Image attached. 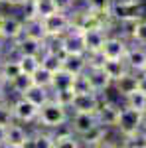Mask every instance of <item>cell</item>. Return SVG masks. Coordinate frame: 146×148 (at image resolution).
<instances>
[{
	"mask_svg": "<svg viewBox=\"0 0 146 148\" xmlns=\"http://www.w3.org/2000/svg\"><path fill=\"white\" fill-rule=\"evenodd\" d=\"M32 4H34V12L38 18H45V16L59 10L56 0H32Z\"/></svg>",
	"mask_w": 146,
	"mask_h": 148,
	"instance_id": "27",
	"label": "cell"
},
{
	"mask_svg": "<svg viewBox=\"0 0 146 148\" xmlns=\"http://www.w3.org/2000/svg\"><path fill=\"white\" fill-rule=\"evenodd\" d=\"M2 4H4V0H0V6H2Z\"/></svg>",
	"mask_w": 146,
	"mask_h": 148,
	"instance_id": "46",
	"label": "cell"
},
{
	"mask_svg": "<svg viewBox=\"0 0 146 148\" xmlns=\"http://www.w3.org/2000/svg\"><path fill=\"white\" fill-rule=\"evenodd\" d=\"M12 44H14V51H18V56H42L44 53V40L34 38V36L22 34Z\"/></svg>",
	"mask_w": 146,
	"mask_h": 148,
	"instance_id": "9",
	"label": "cell"
},
{
	"mask_svg": "<svg viewBox=\"0 0 146 148\" xmlns=\"http://www.w3.org/2000/svg\"><path fill=\"white\" fill-rule=\"evenodd\" d=\"M140 75H146V63H144V67L140 69Z\"/></svg>",
	"mask_w": 146,
	"mask_h": 148,
	"instance_id": "44",
	"label": "cell"
},
{
	"mask_svg": "<svg viewBox=\"0 0 146 148\" xmlns=\"http://www.w3.org/2000/svg\"><path fill=\"white\" fill-rule=\"evenodd\" d=\"M121 136L132 134L138 128H142V111H136L132 107L121 103V111H119V119H117V126Z\"/></svg>",
	"mask_w": 146,
	"mask_h": 148,
	"instance_id": "2",
	"label": "cell"
},
{
	"mask_svg": "<svg viewBox=\"0 0 146 148\" xmlns=\"http://www.w3.org/2000/svg\"><path fill=\"white\" fill-rule=\"evenodd\" d=\"M85 73H87V77H89L91 89L95 93L103 95V93H107L112 87V79L107 75V71L103 69V65H87Z\"/></svg>",
	"mask_w": 146,
	"mask_h": 148,
	"instance_id": "7",
	"label": "cell"
},
{
	"mask_svg": "<svg viewBox=\"0 0 146 148\" xmlns=\"http://www.w3.org/2000/svg\"><path fill=\"white\" fill-rule=\"evenodd\" d=\"M142 128H146V109L142 111Z\"/></svg>",
	"mask_w": 146,
	"mask_h": 148,
	"instance_id": "41",
	"label": "cell"
},
{
	"mask_svg": "<svg viewBox=\"0 0 146 148\" xmlns=\"http://www.w3.org/2000/svg\"><path fill=\"white\" fill-rule=\"evenodd\" d=\"M138 89L146 93V75H140V79H138Z\"/></svg>",
	"mask_w": 146,
	"mask_h": 148,
	"instance_id": "39",
	"label": "cell"
},
{
	"mask_svg": "<svg viewBox=\"0 0 146 148\" xmlns=\"http://www.w3.org/2000/svg\"><path fill=\"white\" fill-rule=\"evenodd\" d=\"M51 97H53L57 103H61L63 107L71 109V103H73V99H75V91H73V87H69V89H59V91L51 93Z\"/></svg>",
	"mask_w": 146,
	"mask_h": 148,
	"instance_id": "32",
	"label": "cell"
},
{
	"mask_svg": "<svg viewBox=\"0 0 146 148\" xmlns=\"http://www.w3.org/2000/svg\"><path fill=\"white\" fill-rule=\"evenodd\" d=\"M114 2H142V0H114Z\"/></svg>",
	"mask_w": 146,
	"mask_h": 148,
	"instance_id": "42",
	"label": "cell"
},
{
	"mask_svg": "<svg viewBox=\"0 0 146 148\" xmlns=\"http://www.w3.org/2000/svg\"><path fill=\"white\" fill-rule=\"evenodd\" d=\"M18 63H20L22 73L32 75L36 69L40 67V63H42V56H18Z\"/></svg>",
	"mask_w": 146,
	"mask_h": 148,
	"instance_id": "30",
	"label": "cell"
},
{
	"mask_svg": "<svg viewBox=\"0 0 146 148\" xmlns=\"http://www.w3.org/2000/svg\"><path fill=\"white\" fill-rule=\"evenodd\" d=\"M77 146H81V140L69 126L65 130L53 132V148H77Z\"/></svg>",
	"mask_w": 146,
	"mask_h": 148,
	"instance_id": "18",
	"label": "cell"
},
{
	"mask_svg": "<svg viewBox=\"0 0 146 148\" xmlns=\"http://www.w3.org/2000/svg\"><path fill=\"white\" fill-rule=\"evenodd\" d=\"M42 24H44L45 36H63L73 26L71 24V14L65 10H57L53 14L42 18Z\"/></svg>",
	"mask_w": 146,
	"mask_h": 148,
	"instance_id": "4",
	"label": "cell"
},
{
	"mask_svg": "<svg viewBox=\"0 0 146 148\" xmlns=\"http://www.w3.org/2000/svg\"><path fill=\"white\" fill-rule=\"evenodd\" d=\"M101 95L95 91L89 93H75V99L71 103V111L73 113H97L99 105H101Z\"/></svg>",
	"mask_w": 146,
	"mask_h": 148,
	"instance_id": "8",
	"label": "cell"
},
{
	"mask_svg": "<svg viewBox=\"0 0 146 148\" xmlns=\"http://www.w3.org/2000/svg\"><path fill=\"white\" fill-rule=\"evenodd\" d=\"M87 53H63V61L61 67L71 71L73 75H79L87 69Z\"/></svg>",
	"mask_w": 146,
	"mask_h": 148,
	"instance_id": "17",
	"label": "cell"
},
{
	"mask_svg": "<svg viewBox=\"0 0 146 148\" xmlns=\"http://www.w3.org/2000/svg\"><path fill=\"white\" fill-rule=\"evenodd\" d=\"M73 81H75V75H73L71 71L59 67L57 71H53L51 93H53V91H59V89H69V87H73Z\"/></svg>",
	"mask_w": 146,
	"mask_h": 148,
	"instance_id": "19",
	"label": "cell"
},
{
	"mask_svg": "<svg viewBox=\"0 0 146 148\" xmlns=\"http://www.w3.org/2000/svg\"><path fill=\"white\" fill-rule=\"evenodd\" d=\"M0 34L2 38L8 42H14L18 40L20 36L24 34V18H16V16H4V22H2V28H0Z\"/></svg>",
	"mask_w": 146,
	"mask_h": 148,
	"instance_id": "15",
	"label": "cell"
},
{
	"mask_svg": "<svg viewBox=\"0 0 146 148\" xmlns=\"http://www.w3.org/2000/svg\"><path fill=\"white\" fill-rule=\"evenodd\" d=\"M109 32H111L109 28H91V30H85L83 38H85V49H87V53L101 51L103 44H105V38H107Z\"/></svg>",
	"mask_w": 146,
	"mask_h": 148,
	"instance_id": "14",
	"label": "cell"
},
{
	"mask_svg": "<svg viewBox=\"0 0 146 148\" xmlns=\"http://www.w3.org/2000/svg\"><path fill=\"white\" fill-rule=\"evenodd\" d=\"M2 61H4V57H2V53H0V67H2Z\"/></svg>",
	"mask_w": 146,
	"mask_h": 148,
	"instance_id": "45",
	"label": "cell"
},
{
	"mask_svg": "<svg viewBox=\"0 0 146 148\" xmlns=\"http://www.w3.org/2000/svg\"><path fill=\"white\" fill-rule=\"evenodd\" d=\"M97 125H99V121H97V114L95 113H73L69 116V123H67V126L77 136L89 132L91 128Z\"/></svg>",
	"mask_w": 146,
	"mask_h": 148,
	"instance_id": "11",
	"label": "cell"
},
{
	"mask_svg": "<svg viewBox=\"0 0 146 148\" xmlns=\"http://www.w3.org/2000/svg\"><path fill=\"white\" fill-rule=\"evenodd\" d=\"M0 146H6V126L0 125Z\"/></svg>",
	"mask_w": 146,
	"mask_h": 148,
	"instance_id": "37",
	"label": "cell"
},
{
	"mask_svg": "<svg viewBox=\"0 0 146 148\" xmlns=\"http://www.w3.org/2000/svg\"><path fill=\"white\" fill-rule=\"evenodd\" d=\"M73 91L75 93H89L93 91L91 89V83H89V77H87V73L83 71V73H79L75 75V81H73Z\"/></svg>",
	"mask_w": 146,
	"mask_h": 148,
	"instance_id": "34",
	"label": "cell"
},
{
	"mask_svg": "<svg viewBox=\"0 0 146 148\" xmlns=\"http://www.w3.org/2000/svg\"><path fill=\"white\" fill-rule=\"evenodd\" d=\"M123 103L128 105V107H132V109H136V111H144L146 109V93L140 91V89H136V91L128 93L123 99Z\"/></svg>",
	"mask_w": 146,
	"mask_h": 148,
	"instance_id": "28",
	"label": "cell"
},
{
	"mask_svg": "<svg viewBox=\"0 0 146 148\" xmlns=\"http://www.w3.org/2000/svg\"><path fill=\"white\" fill-rule=\"evenodd\" d=\"M32 79H34V85H40V87H45V89H51V81H53V71L47 69L45 65L40 63V67L32 73Z\"/></svg>",
	"mask_w": 146,
	"mask_h": 148,
	"instance_id": "26",
	"label": "cell"
},
{
	"mask_svg": "<svg viewBox=\"0 0 146 148\" xmlns=\"http://www.w3.org/2000/svg\"><path fill=\"white\" fill-rule=\"evenodd\" d=\"M32 85H34V79H32V75H28V73H20L18 77H14V79L8 83L10 91L16 93L18 97H20V95H24V93L28 91Z\"/></svg>",
	"mask_w": 146,
	"mask_h": 148,
	"instance_id": "25",
	"label": "cell"
},
{
	"mask_svg": "<svg viewBox=\"0 0 146 148\" xmlns=\"http://www.w3.org/2000/svg\"><path fill=\"white\" fill-rule=\"evenodd\" d=\"M69 109L63 107L61 103H57L53 97L47 103H44L40 107V114H38V123L45 128H51V130H57V128H63L67 126L69 123Z\"/></svg>",
	"mask_w": 146,
	"mask_h": 148,
	"instance_id": "1",
	"label": "cell"
},
{
	"mask_svg": "<svg viewBox=\"0 0 146 148\" xmlns=\"http://www.w3.org/2000/svg\"><path fill=\"white\" fill-rule=\"evenodd\" d=\"M103 69H105L107 75L114 81V79H119L121 75H124V73L128 71V65H126L124 59H107V57H105V61H103Z\"/></svg>",
	"mask_w": 146,
	"mask_h": 148,
	"instance_id": "21",
	"label": "cell"
},
{
	"mask_svg": "<svg viewBox=\"0 0 146 148\" xmlns=\"http://www.w3.org/2000/svg\"><path fill=\"white\" fill-rule=\"evenodd\" d=\"M56 2H57V6H59V10H65V12H69L75 6V0H56Z\"/></svg>",
	"mask_w": 146,
	"mask_h": 148,
	"instance_id": "36",
	"label": "cell"
},
{
	"mask_svg": "<svg viewBox=\"0 0 146 148\" xmlns=\"http://www.w3.org/2000/svg\"><path fill=\"white\" fill-rule=\"evenodd\" d=\"M30 148H53V134L51 132H42L36 130L34 134L28 136V144Z\"/></svg>",
	"mask_w": 146,
	"mask_h": 148,
	"instance_id": "23",
	"label": "cell"
},
{
	"mask_svg": "<svg viewBox=\"0 0 146 148\" xmlns=\"http://www.w3.org/2000/svg\"><path fill=\"white\" fill-rule=\"evenodd\" d=\"M22 97L30 99V101L36 103L38 107H42L44 103H47L49 99H51V89H45V87H40V85H32Z\"/></svg>",
	"mask_w": 146,
	"mask_h": 148,
	"instance_id": "22",
	"label": "cell"
},
{
	"mask_svg": "<svg viewBox=\"0 0 146 148\" xmlns=\"http://www.w3.org/2000/svg\"><path fill=\"white\" fill-rule=\"evenodd\" d=\"M4 16L6 14H2V10H0V28H2V22H4Z\"/></svg>",
	"mask_w": 146,
	"mask_h": 148,
	"instance_id": "43",
	"label": "cell"
},
{
	"mask_svg": "<svg viewBox=\"0 0 146 148\" xmlns=\"http://www.w3.org/2000/svg\"><path fill=\"white\" fill-rule=\"evenodd\" d=\"M138 79H140V73H136V71H126L124 75H121L119 79L112 81V89L117 93V97L123 101L124 97L128 95V93H132L138 89Z\"/></svg>",
	"mask_w": 146,
	"mask_h": 148,
	"instance_id": "12",
	"label": "cell"
},
{
	"mask_svg": "<svg viewBox=\"0 0 146 148\" xmlns=\"http://www.w3.org/2000/svg\"><path fill=\"white\" fill-rule=\"evenodd\" d=\"M22 73V69H20V63H18V57L16 59H4L2 61V67H0V81L2 83H10L14 77H18Z\"/></svg>",
	"mask_w": 146,
	"mask_h": 148,
	"instance_id": "20",
	"label": "cell"
},
{
	"mask_svg": "<svg viewBox=\"0 0 146 148\" xmlns=\"http://www.w3.org/2000/svg\"><path fill=\"white\" fill-rule=\"evenodd\" d=\"M130 46V42L123 38V36H117V34H107L105 38V44H103L101 51L107 59H124L126 56V49Z\"/></svg>",
	"mask_w": 146,
	"mask_h": 148,
	"instance_id": "6",
	"label": "cell"
},
{
	"mask_svg": "<svg viewBox=\"0 0 146 148\" xmlns=\"http://www.w3.org/2000/svg\"><path fill=\"white\" fill-rule=\"evenodd\" d=\"M111 20L112 22H123V20H132V18H144V6L142 2H111Z\"/></svg>",
	"mask_w": 146,
	"mask_h": 148,
	"instance_id": "3",
	"label": "cell"
},
{
	"mask_svg": "<svg viewBox=\"0 0 146 148\" xmlns=\"http://www.w3.org/2000/svg\"><path fill=\"white\" fill-rule=\"evenodd\" d=\"M12 123H16L14 111H12V103L0 101V125L8 126V125H12Z\"/></svg>",
	"mask_w": 146,
	"mask_h": 148,
	"instance_id": "33",
	"label": "cell"
},
{
	"mask_svg": "<svg viewBox=\"0 0 146 148\" xmlns=\"http://www.w3.org/2000/svg\"><path fill=\"white\" fill-rule=\"evenodd\" d=\"M121 146H124V148H146V128H138L132 134L121 136Z\"/></svg>",
	"mask_w": 146,
	"mask_h": 148,
	"instance_id": "24",
	"label": "cell"
},
{
	"mask_svg": "<svg viewBox=\"0 0 146 148\" xmlns=\"http://www.w3.org/2000/svg\"><path fill=\"white\" fill-rule=\"evenodd\" d=\"M130 42L140 44V46H146V16L138 20L136 30H134V34H132V40H130Z\"/></svg>",
	"mask_w": 146,
	"mask_h": 148,
	"instance_id": "35",
	"label": "cell"
},
{
	"mask_svg": "<svg viewBox=\"0 0 146 148\" xmlns=\"http://www.w3.org/2000/svg\"><path fill=\"white\" fill-rule=\"evenodd\" d=\"M28 136L30 134L26 132V128L22 125L12 123V125L6 126V146L8 148H26Z\"/></svg>",
	"mask_w": 146,
	"mask_h": 148,
	"instance_id": "16",
	"label": "cell"
},
{
	"mask_svg": "<svg viewBox=\"0 0 146 148\" xmlns=\"http://www.w3.org/2000/svg\"><path fill=\"white\" fill-rule=\"evenodd\" d=\"M61 46H63L65 53H87L83 32L79 28H75V26H71L67 32L61 36Z\"/></svg>",
	"mask_w": 146,
	"mask_h": 148,
	"instance_id": "10",
	"label": "cell"
},
{
	"mask_svg": "<svg viewBox=\"0 0 146 148\" xmlns=\"http://www.w3.org/2000/svg\"><path fill=\"white\" fill-rule=\"evenodd\" d=\"M4 42H6V40H4V38H2V34H0V53H2V51H4Z\"/></svg>",
	"mask_w": 146,
	"mask_h": 148,
	"instance_id": "40",
	"label": "cell"
},
{
	"mask_svg": "<svg viewBox=\"0 0 146 148\" xmlns=\"http://www.w3.org/2000/svg\"><path fill=\"white\" fill-rule=\"evenodd\" d=\"M61 61H63V53H56V51H44L42 53V65H45L51 71H57L61 67Z\"/></svg>",
	"mask_w": 146,
	"mask_h": 148,
	"instance_id": "31",
	"label": "cell"
},
{
	"mask_svg": "<svg viewBox=\"0 0 146 148\" xmlns=\"http://www.w3.org/2000/svg\"><path fill=\"white\" fill-rule=\"evenodd\" d=\"M111 2L112 0H85V8L91 12H95V14H101V16H105V18H111V14H109V10H111Z\"/></svg>",
	"mask_w": 146,
	"mask_h": 148,
	"instance_id": "29",
	"label": "cell"
},
{
	"mask_svg": "<svg viewBox=\"0 0 146 148\" xmlns=\"http://www.w3.org/2000/svg\"><path fill=\"white\" fill-rule=\"evenodd\" d=\"M28 0H4V4H10V6H24Z\"/></svg>",
	"mask_w": 146,
	"mask_h": 148,
	"instance_id": "38",
	"label": "cell"
},
{
	"mask_svg": "<svg viewBox=\"0 0 146 148\" xmlns=\"http://www.w3.org/2000/svg\"><path fill=\"white\" fill-rule=\"evenodd\" d=\"M124 61H126L130 71L140 73V69L144 67V63H146V46L130 42V46L126 49V56H124Z\"/></svg>",
	"mask_w": 146,
	"mask_h": 148,
	"instance_id": "13",
	"label": "cell"
},
{
	"mask_svg": "<svg viewBox=\"0 0 146 148\" xmlns=\"http://www.w3.org/2000/svg\"><path fill=\"white\" fill-rule=\"evenodd\" d=\"M12 111H14V119L16 123H38V114H40V107L32 103L26 97H18L12 103Z\"/></svg>",
	"mask_w": 146,
	"mask_h": 148,
	"instance_id": "5",
	"label": "cell"
}]
</instances>
